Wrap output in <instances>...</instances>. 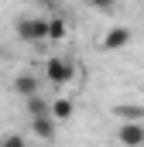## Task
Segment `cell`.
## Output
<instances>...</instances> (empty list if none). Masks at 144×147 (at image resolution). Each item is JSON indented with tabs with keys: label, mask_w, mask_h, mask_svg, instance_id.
I'll return each instance as SVG.
<instances>
[{
	"label": "cell",
	"mask_w": 144,
	"mask_h": 147,
	"mask_svg": "<svg viewBox=\"0 0 144 147\" xmlns=\"http://www.w3.org/2000/svg\"><path fill=\"white\" fill-rule=\"evenodd\" d=\"M17 38L24 45H41L48 41V17H21L17 21Z\"/></svg>",
	"instance_id": "6da1fadb"
},
{
	"label": "cell",
	"mask_w": 144,
	"mask_h": 147,
	"mask_svg": "<svg viewBox=\"0 0 144 147\" xmlns=\"http://www.w3.org/2000/svg\"><path fill=\"white\" fill-rule=\"evenodd\" d=\"M72 75H75V65H72L69 58H48L45 62V79L52 86H69Z\"/></svg>",
	"instance_id": "7a4b0ae2"
},
{
	"label": "cell",
	"mask_w": 144,
	"mask_h": 147,
	"mask_svg": "<svg viewBox=\"0 0 144 147\" xmlns=\"http://www.w3.org/2000/svg\"><path fill=\"white\" fill-rule=\"evenodd\" d=\"M117 140L127 147H141L144 144V127L141 123H124L120 130H117Z\"/></svg>",
	"instance_id": "3957f363"
},
{
	"label": "cell",
	"mask_w": 144,
	"mask_h": 147,
	"mask_svg": "<svg viewBox=\"0 0 144 147\" xmlns=\"http://www.w3.org/2000/svg\"><path fill=\"white\" fill-rule=\"evenodd\" d=\"M127 45H130V28H110L107 38H103V48H107V51L127 48Z\"/></svg>",
	"instance_id": "277c9868"
},
{
	"label": "cell",
	"mask_w": 144,
	"mask_h": 147,
	"mask_svg": "<svg viewBox=\"0 0 144 147\" xmlns=\"http://www.w3.org/2000/svg\"><path fill=\"white\" fill-rule=\"evenodd\" d=\"M31 130H35V137L41 140H52L55 137V116L48 113V116H31Z\"/></svg>",
	"instance_id": "5b68a950"
},
{
	"label": "cell",
	"mask_w": 144,
	"mask_h": 147,
	"mask_svg": "<svg viewBox=\"0 0 144 147\" xmlns=\"http://www.w3.org/2000/svg\"><path fill=\"white\" fill-rule=\"evenodd\" d=\"M38 89H41V82H38L35 75H17V79H14V92L24 96V99H28L31 92H38Z\"/></svg>",
	"instance_id": "8992f818"
},
{
	"label": "cell",
	"mask_w": 144,
	"mask_h": 147,
	"mask_svg": "<svg viewBox=\"0 0 144 147\" xmlns=\"http://www.w3.org/2000/svg\"><path fill=\"white\" fill-rule=\"evenodd\" d=\"M48 113H52V116H55V123H58V120H69L72 113H75V106H72V99H65V96H62V99L48 103Z\"/></svg>",
	"instance_id": "52a82bcc"
},
{
	"label": "cell",
	"mask_w": 144,
	"mask_h": 147,
	"mask_svg": "<svg viewBox=\"0 0 144 147\" xmlns=\"http://www.w3.org/2000/svg\"><path fill=\"white\" fill-rule=\"evenodd\" d=\"M28 116H48V99L41 92H31L28 96Z\"/></svg>",
	"instance_id": "ba28073f"
},
{
	"label": "cell",
	"mask_w": 144,
	"mask_h": 147,
	"mask_svg": "<svg viewBox=\"0 0 144 147\" xmlns=\"http://www.w3.org/2000/svg\"><path fill=\"white\" fill-rule=\"evenodd\" d=\"M65 34H69V24H65L62 17H52V21H48V41H62Z\"/></svg>",
	"instance_id": "9c48e42d"
},
{
	"label": "cell",
	"mask_w": 144,
	"mask_h": 147,
	"mask_svg": "<svg viewBox=\"0 0 144 147\" xmlns=\"http://www.w3.org/2000/svg\"><path fill=\"white\" fill-rule=\"evenodd\" d=\"M0 144H3V147H21V144H24V137H21V134H17V137L10 134V137H3Z\"/></svg>",
	"instance_id": "30bf717a"
},
{
	"label": "cell",
	"mask_w": 144,
	"mask_h": 147,
	"mask_svg": "<svg viewBox=\"0 0 144 147\" xmlns=\"http://www.w3.org/2000/svg\"><path fill=\"white\" fill-rule=\"evenodd\" d=\"M89 3H93V7H100V10H110L117 0H89Z\"/></svg>",
	"instance_id": "8fae6325"
}]
</instances>
